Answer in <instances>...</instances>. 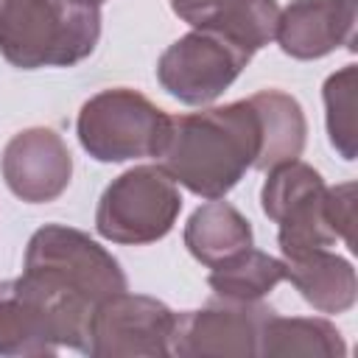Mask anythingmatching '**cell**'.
<instances>
[{
	"label": "cell",
	"instance_id": "obj_1",
	"mask_svg": "<svg viewBox=\"0 0 358 358\" xmlns=\"http://www.w3.org/2000/svg\"><path fill=\"white\" fill-rule=\"evenodd\" d=\"M22 280L50 305L62 347L78 352L90 350V327L98 305L129 288L117 257L87 232L64 224H45L31 235Z\"/></svg>",
	"mask_w": 358,
	"mask_h": 358
},
{
	"label": "cell",
	"instance_id": "obj_2",
	"mask_svg": "<svg viewBox=\"0 0 358 358\" xmlns=\"http://www.w3.org/2000/svg\"><path fill=\"white\" fill-rule=\"evenodd\" d=\"M260 154V117L252 101H232L171 117L159 165L201 199H224Z\"/></svg>",
	"mask_w": 358,
	"mask_h": 358
},
{
	"label": "cell",
	"instance_id": "obj_3",
	"mask_svg": "<svg viewBox=\"0 0 358 358\" xmlns=\"http://www.w3.org/2000/svg\"><path fill=\"white\" fill-rule=\"evenodd\" d=\"M101 39L92 0H0V53L20 70L73 67Z\"/></svg>",
	"mask_w": 358,
	"mask_h": 358
},
{
	"label": "cell",
	"instance_id": "obj_4",
	"mask_svg": "<svg viewBox=\"0 0 358 358\" xmlns=\"http://www.w3.org/2000/svg\"><path fill=\"white\" fill-rule=\"evenodd\" d=\"M171 131V115L129 87L101 90L84 101L76 134L81 148L98 162H129L159 157Z\"/></svg>",
	"mask_w": 358,
	"mask_h": 358
},
{
	"label": "cell",
	"instance_id": "obj_5",
	"mask_svg": "<svg viewBox=\"0 0 358 358\" xmlns=\"http://www.w3.org/2000/svg\"><path fill=\"white\" fill-rule=\"evenodd\" d=\"M182 213L179 185L162 165H137L106 185L95 210L101 238L123 246L162 241Z\"/></svg>",
	"mask_w": 358,
	"mask_h": 358
},
{
	"label": "cell",
	"instance_id": "obj_6",
	"mask_svg": "<svg viewBox=\"0 0 358 358\" xmlns=\"http://www.w3.org/2000/svg\"><path fill=\"white\" fill-rule=\"evenodd\" d=\"M252 62L246 50L210 28H193L168 45L157 62V81L187 106L213 103Z\"/></svg>",
	"mask_w": 358,
	"mask_h": 358
},
{
	"label": "cell",
	"instance_id": "obj_7",
	"mask_svg": "<svg viewBox=\"0 0 358 358\" xmlns=\"http://www.w3.org/2000/svg\"><path fill=\"white\" fill-rule=\"evenodd\" d=\"M176 313L143 294H115L103 299L92 316V358H165L171 355V333Z\"/></svg>",
	"mask_w": 358,
	"mask_h": 358
},
{
	"label": "cell",
	"instance_id": "obj_8",
	"mask_svg": "<svg viewBox=\"0 0 358 358\" xmlns=\"http://www.w3.org/2000/svg\"><path fill=\"white\" fill-rule=\"evenodd\" d=\"M271 313L268 305L238 302L213 296L196 310H185L173 322L171 355L179 358H224V355H257V336L263 319Z\"/></svg>",
	"mask_w": 358,
	"mask_h": 358
},
{
	"label": "cell",
	"instance_id": "obj_9",
	"mask_svg": "<svg viewBox=\"0 0 358 358\" xmlns=\"http://www.w3.org/2000/svg\"><path fill=\"white\" fill-rule=\"evenodd\" d=\"M0 171L17 199L48 204L67 190L73 179V154L62 134L48 126H31L6 143Z\"/></svg>",
	"mask_w": 358,
	"mask_h": 358
},
{
	"label": "cell",
	"instance_id": "obj_10",
	"mask_svg": "<svg viewBox=\"0 0 358 358\" xmlns=\"http://www.w3.org/2000/svg\"><path fill=\"white\" fill-rule=\"evenodd\" d=\"M355 0H291L280 11L274 39L285 56L310 62L338 48L355 50Z\"/></svg>",
	"mask_w": 358,
	"mask_h": 358
},
{
	"label": "cell",
	"instance_id": "obj_11",
	"mask_svg": "<svg viewBox=\"0 0 358 358\" xmlns=\"http://www.w3.org/2000/svg\"><path fill=\"white\" fill-rule=\"evenodd\" d=\"M62 347L59 324L50 305L42 294L25 282L3 280L0 282V355L6 358H31V355H56Z\"/></svg>",
	"mask_w": 358,
	"mask_h": 358
},
{
	"label": "cell",
	"instance_id": "obj_12",
	"mask_svg": "<svg viewBox=\"0 0 358 358\" xmlns=\"http://www.w3.org/2000/svg\"><path fill=\"white\" fill-rule=\"evenodd\" d=\"M282 271L285 280L302 294V299L322 313H347L355 305V268L350 260L327 249H310L294 257H282Z\"/></svg>",
	"mask_w": 358,
	"mask_h": 358
},
{
	"label": "cell",
	"instance_id": "obj_13",
	"mask_svg": "<svg viewBox=\"0 0 358 358\" xmlns=\"http://www.w3.org/2000/svg\"><path fill=\"white\" fill-rule=\"evenodd\" d=\"M257 355L266 358H344L347 344L338 327L319 316H277L263 319Z\"/></svg>",
	"mask_w": 358,
	"mask_h": 358
},
{
	"label": "cell",
	"instance_id": "obj_14",
	"mask_svg": "<svg viewBox=\"0 0 358 358\" xmlns=\"http://www.w3.org/2000/svg\"><path fill=\"white\" fill-rule=\"evenodd\" d=\"M252 241L255 235L249 218L221 199H210L207 204L196 207L185 224V246L207 268L249 249Z\"/></svg>",
	"mask_w": 358,
	"mask_h": 358
},
{
	"label": "cell",
	"instance_id": "obj_15",
	"mask_svg": "<svg viewBox=\"0 0 358 358\" xmlns=\"http://www.w3.org/2000/svg\"><path fill=\"white\" fill-rule=\"evenodd\" d=\"M249 101L260 117V154L255 168L268 171L280 162L299 159L308 140V120L299 101L282 90H260Z\"/></svg>",
	"mask_w": 358,
	"mask_h": 358
},
{
	"label": "cell",
	"instance_id": "obj_16",
	"mask_svg": "<svg viewBox=\"0 0 358 358\" xmlns=\"http://www.w3.org/2000/svg\"><path fill=\"white\" fill-rule=\"evenodd\" d=\"M282 280H285L282 260L252 246L221 260L207 274V285L213 288L215 296L238 299V302H257L268 296Z\"/></svg>",
	"mask_w": 358,
	"mask_h": 358
},
{
	"label": "cell",
	"instance_id": "obj_17",
	"mask_svg": "<svg viewBox=\"0 0 358 358\" xmlns=\"http://www.w3.org/2000/svg\"><path fill=\"white\" fill-rule=\"evenodd\" d=\"M277 0H221L196 28H210L255 56L277 34Z\"/></svg>",
	"mask_w": 358,
	"mask_h": 358
},
{
	"label": "cell",
	"instance_id": "obj_18",
	"mask_svg": "<svg viewBox=\"0 0 358 358\" xmlns=\"http://www.w3.org/2000/svg\"><path fill=\"white\" fill-rule=\"evenodd\" d=\"M355 90H358V67L347 64L327 76L322 98H324V120L327 137L336 154L347 162L358 157V134H355Z\"/></svg>",
	"mask_w": 358,
	"mask_h": 358
},
{
	"label": "cell",
	"instance_id": "obj_19",
	"mask_svg": "<svg viewBox=\"0 0 358 358\" xmlns=\"http://www.w3.org/2000/svg\"><path fill=\"white\" fill-rule=\"evenodd\" d=\"M327 210H330V221H333V229H336L338 241H344L350 249H355V238H352V227H355V185L344 182L338 187H327Z\"/></svg>",
	"mask_w": 358,
	"mask_h": 358
},
{
	"label": "cell",
	"instance_id": "obj_20",
	"mask_svg": "<svg viewBox=\"0 0 358 358\" xmlns=\"http://www.w3.org/2000/svg\"><path fill=\"white\" fill-rule=\"evenodd\" d=\"M218 3H221V0H171V11H173L179 20H185L187 25L196 28Z\"/></svg>",
	"mask_w": 358,
	"mask_h": 358
},
{
	"label": "cell",
	"instance_id": "obj_21",
	"mask_svg": "<svg viewBox=\"0 0 358 358\" xmlns=\"http://www.w3.org/2000/svg\"><path fill=\"white\" fill-rule=\"evenodd\" d=\"M92 3H98V6H101V3H103V0H92Z\"/></svg>",
	"mask_w": 358,
	"mask_h": 358
}]
</instances>
